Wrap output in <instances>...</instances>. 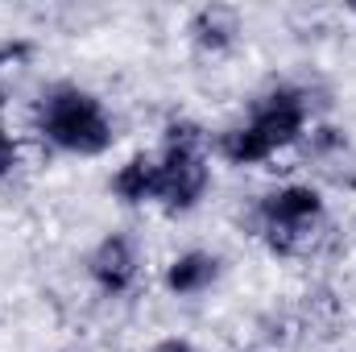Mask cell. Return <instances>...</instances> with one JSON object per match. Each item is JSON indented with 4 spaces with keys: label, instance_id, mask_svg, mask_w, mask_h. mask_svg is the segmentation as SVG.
Wrapping results in <instances>:
<instances>
[{
    "label": "cell",
    "instance_id": "cell-8",
    "mask_svg": "<svg viewBox=\"0 0 356 352\" xmlns=\"http://www.w3.org/2000/svg\"><path fill=\"white\" fill-rule=\"evenodd\" d=\"M154 191H158L154 154H133V158L112 175V195H116L124 207H145V203H154Z\"/></svg>",
    "mask_w": 356,
    "mask_h": 352
},
{
    "label": "cell",
    "instance_id": "cell-7",
    "mask_svg": "<svg viewBox=\"0 0 356 352\" xmlns=\"http://www.w3.org/2000/svg\"><path fill=\"white\" fill-rule=\"evenodd\" d=\"M186 33H191V42H195L203 54H224V50H232L236 38H241V17H236V8H228V4H203V8L191 17Z\"/></svg>",
    "mask_w": 356,
    "mask_h": 352
},
{
    "label": "cell",
    "instance_id": "cell-6",
    "mask_svg": "<svg viewBox=\"0 0 356 352\" xmlns=\"http://www.w3.org/2000/svg\"><path fill=\"white\" fill-rule=\"evenodd\" d=\"M220 273H224V262H220L216 253H207V249H186V253L170 257L166 273H162V286H166L175 298H199V294H207V290L220 282Z\"/></svg>",
    "mask_w": 356,
    "mask_h": 352
},
{
    "label": "cell",
    "instance_id": "cell-3",
    "mask_svg": "<svg viewBox=\"0 0 356 352\" xmlns=\"http://www.w3.org/2000/svg\"><path fill=\"white\" fill-rule=\"evenodd\" d=\"M253 228L277 257H307L327 237V199L311 182H282L253 207Z\"/></svg>",
    "mask_w": 356,
    "mask_h": 352
},
{
    "label": "cell",
    "instance_id": "cell-9",
    "mask_svg": "<svg viewBox=\"0 0 356 352\" xmlns=\"http://www.w3.org/2000/svg\"><path fill=\"white\" fill-rule=\"evenodd\" d=\"M17 166H21V145H17V137L8 133V125L0 120V178H8Z\"/></svg>",
    "mask_w": 356,
    "mask_h": 352
},
{
    "label": "cell",
    "instance_id": "cell-1",
    "mask_svg": "<svg viewBox=\"0 0 356 352\" xmlns=\"http://www.w3.org/2000/svg\"><path fill=\"white\" fill-rule=\"evenodd\" d=\"M311 125V99L298 88H273L253 104V112L211 141V154L228 166H261L273 154L298 145Z\"/></svg>",
    "mask_w": 356,
    "mask_h": 352
},
{
    "label": "cell",
    "instance_id": "cell-5",
    "mask_svg": "<svg viewBox=\"0 0 356 352\" xmlns=\"http://www.w3.org/2000/svg\"><path fill=\"white\" fill-rule=\"evenodd\" d=\"M88 278L91 286L108 298H124L141 282V245L129 232H108L95 241L88 253Z\"/></svg>",
    "mask_w": 356,
    "mask_h": 352
},
{
    "label": "cell",
    "instance_id": "cell-10",
    "mask_svg": "<svg viewBox=\"0 0 356 352\" xmlns=\"http://www.w3.org/2000/svg\"><path fill=\"white\" fill-rule=\"evenodd\" d=\"M149 352H195L191 340H182V336H166V340H158Z\"/></svg>",
    "mask_w": 356,
    "mask_h": 352
},
{
    "label": "cell",
    "instance_id": "cell-2",
    "mask_svg": "<svg viewBox=\"0 0 356 352\" xmlns=\"http://www.w3.org/2000/svg\"><path fill=\"white\" fill-rule=\"evenodd\" d=\"M38 133L50 150L71 158H99L116 145V120L88 88L58 83L38 104Z\"/></svg>",
    "mask_w": 356,
    "mask_h": 352
},
{
    "label": "cell",
    "instance_id": "cell-4",
    "mask_svg": "<svg viewBox=\"0 0 356 352\" xmlns=\"http://www.w3.org/2000/svg\"><path fill=\"white\" fill-rule=\"evenodd\" d=\"M158 166V191L154 203L166 216H186L203 203L211 186V133L195 120H170L162 150L154 154Z\"/></svg>",
    "mask_w": 356,
    "mask_h": 352
}]
</instances>
